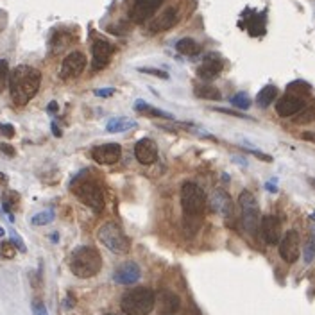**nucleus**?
I'll use <instances>...</instances> for the list:
<instances>
[{"label": "nucleus", "mask_w": 315, "mask_h": 315, "mask_svg": "<svg viewBox=\"0 0 315 315\" xmlns=\"http://www.w3.org/2000/svg\"><path fill=\"white\" fill-rule=\"evenodd\" d=\"M8 84L13 102L16 106H25L38 93L40 84H42V74L29 65H20L9 72Z\"/></svg>", "instance_id": "f257e3e1"}, {"label": "nucleus", "mask_w": 315, "mask_h": 315, "mask_svg": "<svg viewBox=\"0 0 315 315\" xmlns=\"http://www.w3.org/2000/svg\"><path fill=\"white\" fill-rule=\"evenodd\" d=\"M100 269H102V256L95 247L81 246L72 253L70 270L74 272V276L81 277V279H88V277L97 276Z\"/></svg>", "instance_id": "f03ea898"}, {"label": "nucleus", "mask_w": 315, "mask_h": 315, "mask_svg": "<svg viewBox=\"0 0 315 315\" xmlns=\"http://www.w3.org/2000/svg\"><path fill=\"white\" fill-rule=\"evenodd\" d=\"M154 292L147 287H138L122 296L120 308L125 315H149L154 308Z\"/></svg>", "instance_id": "7ed1b4c3"}, {"label": "nucleus", "mask_w": 315, "mask_h": 315, "mask_svg": "<svg viewBox=\"0 0 315 315\" xmlns=\"http://www.w3.org/2000/svg\"><path fill=\"white\" fill-rule=\"evenodd\" d=\"M181 208L186 217H199L206 209V194L201 186L192 181L181 186Z\"/></svg>", "instance_id": "20e7f679"}, {"label": "nucleus", "mask_w": 315, "mask_h": 315, "mask_svg": "<svg viewBox=\"0 0 315 315\" xmlns=\"http://www.w3.org/2000/svg\"><path fill=\"white\" fill-rule=\"evenodd\" d=\"M99 240L104 247H108L111 253H115V255H125V253H129L131 242L117 222H106V224L100 226Z\"/></svg>", "instance_id": "39448f33"}, {"label": "nucleus", "mask_w": 315, "mask_h": 315, "mask_svg": "<svg viewBox=\"0 0 315 315\" xmlns=\"http://www.w3.org/2000/svg\"><path fill=\"white\" fill-rule=\"evenodd\" d=\"M72 192L83 204H86L95 213H100L104 209V195L100 186L93 181H79L72 185Z\"/></svg>", "instance_id": "423d86ee"}, {"label": "nucleus", "mask_w": 315, "mask_h": 315, "mask_svg": "<svg viewBox=\"0 0 315 315\" xmlns=\"http://www.w3.org/2000/svg\"><path fill=\"white\" fill-rule=\"evenodd\" d=\"M238 204L242 209V226L249 235H256L260 226V208L256 197L249 190H243L238 197Z\"/></svg>", "instance_id": "0eeeda50"}, {"label": "nucleus", "mask_w": 315, "mask_h": 315, "mask_svg": "<svg viewBox=\"0 0 315 315\" xmlns=\"http://www.w3.org/2000/svg\"><path fill=\"white\" fill-rule=\"evenodd\" d=\"M161 4L163 0H134L129 9V18L134 23H145L149 18H152Z\"/></svg>", "instance_id": "6e6552de"}, {"label": "nucleus", "mask_w": 315, "mask_h": 315, "mask_svg": "<svg viewBox=\"0 0 315 315\" xmlns=\"http://www.w3.org/2000/svg\"><path fill=\"white\" fill-rule=\"evenodd\" d=\"M91 54H93L91 68H93V72H99V70H104L110 65L111 56L115 54V47L106 40H95L93 45H91Z\"/></svg>", "instance_id": "1a4fd4ad"}, {"label": "nucleus", "mask_w": 315, "mask_h": 315, "mask_svg": "<svg viewBox=\"0 0 315 315\" xmlns=\"http://www.w3.org/2000/svg\"><path fill=\"white\" fill-rule=\"evenodd\" d=\"M84 66H86V56L83 52H79V50L70 52L63 59V63H61V70H59L61 79H74V77L81 76Z\"/></svg>", "instance_id": "9d476101"}, {"label": "nucleus", "mask_w": 315, "mask_h": 315, "mask_svg": "<svg viewBox=\"0 0 315 315\" xmlns=\"http://www.w3.org/2000/svg\"><path fill=\"white\" fill-rule=\"evenodd\" d=\"M279 256L287 263H294L299 258V233L296 229H289L279 242Z\"/></svg>", "instance_id": "9b49d317"}, {"label": "nucleus", "mask_w": 315, "mask_h": 315, "mask_svg": "<svg viewBox=\"0 0 315 315\" xmlns=\"http://www.w3.org/2000/svg\"><path fill=\"white\" fill-rule=\"evenodd\" d=\"M122 147L118 144H104L91 149V158L99 165H115L120 161Z\"/></svg>", "instance_id": "f8f14e48"}, {"label": "nucleus", "mask_w": 315, "mask_h": 315, "mask_svg": "<svg viewBox=\"0 0 315 315\" xmlns=\"http://www.w3.org/2000/svg\"><path fill=\"white\" fill-rule=\"evenodd\" d=\"M179 22V13L176 8H167L163 13H160L158 16L151 20L149 23V32L151 34H160L163 30H168Z\"/></svg>", "instance_id": "ddd939ff"}, {"label": "nucleus", "mask_w": 315, "mask_h": 315, "mask_svg": "<svg viewBox=\"0 0 315 315\" xmlns=\"http://www.w3.org/2000/svg\"><path fill=\"white\" fill-rule=\"evenodd\" d=\"M260 233H262L263 240L269 246H276L279 243L281 238V220L276 215H267L260 220Z\"/></svg>", "instance_id": "4468645a"}, {"label": "nucleus", "mask_w": 315, "mask_h": 315, "mask_svg": "<svg viewBox=\"0 0 315 315\" xmlns=\"http://www.w3.org/2000/svg\"><path fill=\"white\" fill-rule=\"evenodd\" d=\"M224 68V59L219 56V54H208L204 57L201 65L197 68V76L202 81H212L215 77H219V74Z\"/></svg>", "instance_id": "2eb2a0df"}, {"label": "nucleus", "mask_w": 315, "mask_h": 315, "mask_svg": "<svg viewBox=\"0 0 315 315\" xmlns=\"http://www.w3.org/2000/svg\"><path fill=\"white\" fill-rule=\"evenodd\" d=\"M304 106H306V102H304L303 97L287 93V95H283L276 102V113L279 115V117H294V115L299 113Z\"/></svg>", "instance_id": "dca6fc26"}, {"label": "nucleus", "mask_w": 315, "mask_h": 315, "mask_svg": "<svg viewBox=\"0 0 315 315\" xmlns=\"http://www.w3.org/2000/svg\"><path fill=\"white\" fill-rule=\"evenodd\" d=\"M140 276H142V270H140V267H138V263L125 262L115 270L113 279L118 285H133V283H136V281L140 279Z\"/></svg>", "instance_id": "f3484780"}, {"label": "nucleus", "mask_w": 315, "mask_h": 315, "mask_svg": "<svg viewBox=\"0 0 315 315\" xmlns=\"http://www.w3.org/2000/svg\"><path fill=\"white\" fill-rule=\"evenodd\" d=\"M134 156L142 165H152L158 158V147L151 138H142L134 145Z\"/></svg>", "instance_id": "a211bd4d"}, {"label": "nucleus", "mask_w": 315, "mask_h": 315, "mask_svg": "<svg viewBox=\"0 0 315 315\" xmlns=\"http://www.w3.org/2000/svg\"><path fill=\"white\" fill-rule=\"evenodd\" d=\"M209 204H212V209L217 213H220L222 217H231L233 215V201L229 197L228 192L224 190H215L209 199Z\"/></svg>", "instance_id": "6ab92c4d"}, {"label": "nucleus", "mask_w": 315, "mask_h": 315, "mask_svg": "<svg viewBox=\"0 0 315 315\" xmlns=\"http://www.w3.org/2000/svg\"><path fill=\"white\" fill-rule=\"evenodd\" d=\"M160 311L161 313H176V311L181 308V299H179L178 296H176L174 292H170V290H161L160 292Z\"/></svg>", "instance_id": "aec40b11"}, {"label": "nucleus", "mask_w": 315, "mask_h": 315, "mask_svg": "<svg viewBox=\"0 0 315 315\" xmlns=\"http://www.w3.org/2000/svg\"><path fill=\"white\" fill-rule=\"evenodd\" d=\"M134 111H138V113H142V115H147V117H154V118H167V120H172V118H174V115L158 110V108H152L151 104H147L145 100H136Z\"/></svg>", "instance_id": "412c9836"}, {"label": "nucleus", "mask_w": 315, "mask_h": 315, "mask_svg": "<svg viewBox=\"0 0 315 315\" xmlns=\"http://www.w3.org/2000/svg\"><path fill=\"white\" fill-rule=\"evenodd\" d=\"M133 127H136V122L134 120H129V118H122V117H117V118H111L110 122L106 124V131L108 133H125V131L133 129Z\"/></svg>", "instance_id": "4be33fe9"}, {"label": "nucleus", "mask_w": 315, "mask_h": 315, "mask_svg": "<svg viewBox=\"0 0 315 315\" xmlns=\"http://www.w3.org/2000/svg\"><path fill=\"white\" fill-rule=\"evenodd\" d=\"M176 50L183 56H197L201 52V43H197L194 38H181L176 43Z\"/></svg>", "instance_id": "5701e85b"}, {"label": "nucleus", "mask_w": 315, "mask_h": 315, "mask_svg": "<svg viewBox=\"0 0 315 315\" xmlns=\"http://www.w3.org/2000/svg\"><path fill=\"white\" fill-rule=\"evenodd\" d=\"M276 97H277V88L274 86V84H267V86H263L262 90L258 91L256 104H258L260 108H267L276 100Z\"/></svg>", "instance_id": "b1692460"}, {"label": "nucleus", "mask_w": 315, "mask_h": 315, "mask_svg": "<svg viewBox=\"0 0 315 315\" xmlns=\"http://www.w3.org/2000/svg\"><path fill=\"white\" fill-rule=\"evenodd\" d=\"M194 93L199 99H206V100H220L222 99V93L219 91V88L212 86V84H195Z\"/></svg>", "instance_id": "393cba45"}, {"label": "nucleus", "mask_w": 315, "mask_h": 315, "mask_svg": "<svg viewBox=\"0 0 315 315\" xmlns=\"http://www.w3.org/2000/svg\"><path fill=\"white\" fill-rule=\"evenodd\" d=\"M315 120V104H311V106H304L303 110L297 113V117L294 118V122L299 125H304V124H310V122Z\"/></svg>", "instance_id": "a878e982"}, {"label": "nucleus", "mask_w": 315, "mask_h": 315, "mask_svg": "<svg viewBox=\"0 0 315 315\" xmlns=\"http://www.w3.org/2000/svg\"><path fill=\"white\" fill-rule=\"evenodd\" d=\"M54 220V209H45V212H40L36 215H32L30 219V224L32 226H47Z\"/></svg>", "instance_id": "bb28decb"}, {"label": "nucleus", "mask_w": 315, "mask_h": 315, "mask_svg": "<svg viewBox=\"0 0 315 315\" xmlns=\"http://www.w3.org/2000/svg\"><path fill=\"white\" fill-rule=\"evenodd\" d=\"M287 90H289V93H292V95L303 97V95H308V93H310L311 86L308 83H304V81H296V83H290Z\"/></svg>", "instance_id": "cd10ccee"}, {"label": "nucleus", "mask_w": 315, "mask_h": 315, "mask_svg": "<svg viewBox=\"0 0 315 315\" xmlns=\"http://www.w3.org/2000/svg\"><path fill=\"white\" fill-rule=\"evenodd\" d=\"M18 201H20V195L15 190H6L2 194V206H4V209L8 213L11 212V208H15L18 204Z\"/></svg>", "instance_id": "c85d7f7f"}, {"label": "nucleus", "mask_w": 315, "mask_h": 315, "mask_svg": "<svg viewBox=\"0 0 315 315\" xmlns=\"http://www.w3.org/2000/svg\"><path fill=\"white\" fill-rule=\"evenodd\" d=\"M229 102H231L235 108H238V110H249V106H251L249 95H247V93H243V91H240V93L233 95L231 99H229Z\"/></svg>", "instance_id": "c756f323"}, {"label": "nucleus", "mask_w": 315, "mask_h": 315, "mask_svg": "<svg viewBox=\"0 0 315 315\" xmlns=\"http://www.w3.org/2000/svg\"><path fill=\"white\" fill-rule=\"evenodd\" d=\"M303 256H304V263H311V260H313V256H315V236L313 235L308 238L306 246H304V251H303Z\"/></svg>", "instance_id": "7c9ffc66"}, {"label": "nucleus", "mask_w": 315, "mask_h": 315, "mask_svg": "<svg viewBox=\"0 0 315 315\" xmlns=\"http://www.w3.org/2000/svg\"><path fill=\"white\" fill-rule=\"evenodd\" d=\"M15 255H16L15 243L13 242H2L0 243V256H2V258L11 260V258H15Z\"/></svg>", "instance_id": "2f4dec72"}, {"label": "nucleus", "mask_w": 315, "mask_h": 315, "mask_svg": "<svg viewBox=\"0 0 315 315\" xmlns=\"http://www.w3.org/2000/svg\"><path fill=\"white\" fill-rule=\"evenodd\" d=\"M9 77V65L6 59H0V90L4 88L6 81H8Z\"/></svg>", "instance_id": "473e14b6"}, {"label": "nucleus", "mask_w": 315, "mask_h": 315, "mask_svg": "<svg viewBox=\"0 0 315 315\" xmlns=\"http://www.w3.org/2000/svg\"><path fill=\"white\" fill-rule=\"evenodd\" d=\"M0 134L6 138H13L15 136V127L11 124H0Z\"/></svg>", "instance_id": "72a5a7b5"}, {"label": "nucleus", "mask_w": 315, "mask_h": 315, "mask_svg": "<svg viewBox=\"0 0 315 315\" xmlns=\"http://www.w3.org/2000/svg\"><path fill=\"white\" fill-rule=\"evenodd\" d=\"M32 313L34 315H49V311H47L45 304H43L42 301H34V303H32Z\"/></svg>", "instance_id": "f704fd0d"}, {"label": "nucleus", "mask_w": 315, "mask_h": 315, "mask_svg": "<svg viewBox=\"0 0 315 315\" xmlns=\"http://www.w3.org/2000/svg\"><path fill=\"white\" fill-rule=\"evenodd\" d=\"M140 72L144 74H151V76L160 77V79H168V74L163 72V70H156V68H140Z\"/></svg>", "instance_id": "c9c22d12"}, {"label": "nucleus", "mask_w": 315, "mask_h": 315, "mask_svg": "<svg viewBox=\"0 0 315 315\" xmlns=\"http://www.w3.org/2000/svg\"><path fill=\"white\" fill-rule=\"evenodd\" d=\"M115 93L113 88H102V90H95V95L97 97H111Z\"/></svg>", "instance_id": "e433bc0d"}, {"label": "nucleus", "mask_w": 315, "mask_h": 315, "mask_svg": "<svg viewBox=\"0 0 315 315\" xmlns=\"http://www.w3.org/2000/svg\"><path fill=\"white\" fill-rule=\"evenodd\" d=\"M13 243L16 246V249H20L22 253H25V243H23L22 238H20L18 235H15V233H13Z\"/></svg>", "instance_id": "4c0bfd02"}, {"label": "nucleus", "mask_w": 315, "mask_h": 315, "mask_svg": "<svg viewBox=\"0 0 315 315\" xmlns=\"http://www.w3.org/2000/svg\"><path fill=\"white\" fill-rule=\"evenodd\" d=\"M0 152H4V154H8V156H15V149L9 144H0Z\"/></svg>", "instance_id": "58836bf2"}, {"label": "nucleus", "mask_w": 315, "mask_h": 315, "mask_svg": "<svg viewBox=\"0 0 315 315\" xmlns=\"http://www.w3.org/2000/svg\"><path fill=\"white\" fill-rule=\"evenodd\" d=\"M303 140L313 142L315 144V131H306V133H303Z\"/></svg>", "instance_id": "ea45409f"}, {"label": "nucleus", "mask_w": 315, "mask_h": 315, "mask_svg": "<svg viewBox=\"0 0 315 315\" xmlns=\"http://www.w3.org/2000/svg\"><path fill=\"white\" fill-rule=\"evenodd\" d=\"M47 110H49L50 113H56V111H57V104H56V102H50V104H49V108H47Z\"/></svg>", "instance_id": "a19ab883"}, {"label": "nucleus", "mask_w": 315, "mask_h": 315, "mask_svg": "<svg viewBox=\"0 0 315 315\" xmlns=\"http://www.w3.org/2000/svg\"><path fill=\"white\" fill-rule=\"evenodd\" d=\"M52 131H54V134H56V136H61V131H59V127H57L56 124H52Z\"/></svg>", "instance_id": "79ce46f5"}, {"label": "nucleus", "mask_w": 315, "mask_h": 315, "mask_svg": "<svg viewBox=\"0 0 315 315\" xmlns=\"http://www.w3.org/2000/svg\"><path fill=\"white\" fill-rule=\"evenodd\" d=\"M6 179H8V178H6V174H4V172H0V185H4V183H6Z\"/></svg>", "instance_id": "37998d69"}, {"label": "nucleus", "mask_w": 315, "mask_h": 315, "mask_svg": "<svg viewBox=\"0 0 315 315\" xmlns=\"http://www.w3.org/2000/svg\"><path fill=\"white\" fill-rule=\"evenodd\" d=\"M4 233H6V231H4V228H0V236H4Z\"/></svg>", "instance_id": "c03bdc74"}, {"label": "nucleus", "mask_w": 315, "mask_h": 315, "mask_svg": "<svg viewBox=\"0 0 315 315\" xmlns=\"http://www.w3.org/2000/svg\"><path fill=\"white\" fill-rule=\"evenodd\" d=\"M310 181H311V185H313V186H315V179H310Z\"/></svg>", "instance_id": "a18cd8bd"}]
</instances>
